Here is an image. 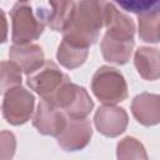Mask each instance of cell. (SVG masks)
<instances>
[{
    "mask_svg": "<svg viewBox=\"0 0 160 160\" xmlns=\"http://www.w3.org/2000/svg\"><path fill=\"white\" fill-rule=\"evenodd\" d=\"M106 0H80L62 29V40L80 48H89L99 39L105 25Z\"/></svg>",
    "mask_w": 160,
    "mask_h": 160,
    "instance_id": "1",
    "label": "cell"
},
{
    "mask_svg": "<svg viewBox=\"0 0 160 160\" xmlns=\"http://www.w3.org/2000/svg\"><path fill=\"white\" fill-rule=\"evenodd\" d=\"M94 95L106 105H116L128 98V85L122 74L111 66H101L91 80Z\"/></svg>",
    "mask_w": 160,
    "mask_h": 160,
    "instance_id": "2",
    "label": "cell"
},
{
    "mask_svg": "<svg viewBox=\"0 0 160 160\" xmlns=\"http://www.w3.org/2000/svg\"><path fill=\"white\" fill-rule=\"evenodd\" d=\"M11 19V40L14 44H29L40 38L44 31L45 21L34 14L26 4H16L10 11Z\"/></svg>",
    "mask_w": 160,
    "mask_h": 160,
    "instance_id": "3",
    "label": "cell"
},
{
    "mask_svg": "<svg viewBox=\"0 0 160 160\" xmlns=\"http://www.w3.org/2000/svg\"><path fill=\"white\" fill-rule=\"evenodd\" d=\"M34 105V95L29 90L16 86L4 92L2 115L9 124L22 125L32 116Z\"/></svg>",
    "mask_w": 160,
    "mask_h": 160,
    "instance_id": "4",
    "label": "cell"
},
{
    "mask_svg": "<svg viewBox=\"0 0 160 160\" xmlns=\"http://www.w3.org/2000/svg\"><path fill=\"white\" fill-rule=\"evenodd\" d=\"M66 76L68 75L61 72L54 61L45 60L40 68L26 75V80L31 90L39 94L42 99H48Z\"/></svg>",
    "mask_w": 160,
    "mask_h": 160,
    "instance_id": "5",
    "label": "cell"
},
{
    "mask_svg": "<svg viewBox=\"0 0 160 160\" xmlns=\"http://www.w3.org/2000/svg\"><path fill=\"white\" fill-rule=\"evenodd\" d=\"M66 122L68 119L59 108L51 105L44 99L38 104V108L32 116V125L40 134L59 136L65 129Z\"/></svg>",
    "mask_w": 160,
    "mask_h": 160,
    "instance_id": "6",
    "label": "cell"
},
{
    "mask_svg": "<svg viewBox=\"0 0 160 160\" xmlns=\"http://www.w3.org/2000/svg\"><path fill=\"white\" fill-rule=\"evenodd\" d=\"M92 136L90 121L85 119L69 118L62 132L56 136L59 146L65 151H78L84 149Z\"/></svg>",
    "mask_w": 160,
    "mask_h": 160,
    "instance_id": "7",
    "label": "cell"
},
{
    "mask_svg": "<svg viewBox=\"0 0 160 160\" xmlns=\"http://www.w3.org/2000/svg\"><path fill=\"white\" fill-rule=\"evenodd\" d=\"M128 114L122 108L104 104L94 116V124L98 131L108 138H116L126 130Z\"/></svg>",
    "mask_w": 160,
    "mask_h": 160,
    "instance_id": "8",
    "label": "cell"
},
{
    "mask_svg": "<svg viewBox=\"0 0 160 160\" xmlns=\"http://www.w3.org/2000/svg\"><path fill=\"white\" fill-rule=\"evenodd\" d=\"M106 32L109 36L124 40L132 41L135 35V24L134 21L125 14L120 12L115 5L108 2L105 10V25Z\"/></svg>",
    "mask_w": 160,
    "mask_h": 160,
    "instance_id": "9",
    "label": "cell"
},
{
    "mask_svg": "<svg viewBox=\"0 0 160 160\" xmlns=\"http://www.w3.org/2000/svg\"><path fill=\"white\" fill-rule=\"evenodd\" d=\"M134 118L144 126H152L160 122V95L142 92L131 102Z\"/></svg>",
    "mask_w": 160,
    "mask_h": 160,
    "instance_id": "10",
    "label": "cell"
},
{
    "mask_svg": "<svg viewBox=\"0 0 160 160\" xmlns=\"http://www.w3.org/2000/svg\"><path fill=\"white\" fill-rule=\"evenodd\" d=\"M10 60L14 61L26 75L40 68L45 59L42 49L36 44H14L9 51Z\"/></svg>",
    "mask_w": 160,
    "mask_h": 160,
    "instance_id": "11",
    "label": "cell"
},
{
    "mask_svg": "<svg viewBox=\"0 0 160 160\" xmlns=\"http://www.w3.org/2000/svg\"><path fill=\"white\" fill-rule=\"evenodd\" d=\"M51 11L39 9L38 15L45 21V24L54 31H62L66 22L70 20L75 4L74 0H49Z\"/></svg>",
    "mask_w": 160,
    "mask_h": 160,
    "instance_id": "12",
    "label": "cell"
},
{
    "mask_svg": "<svg viewBox=\"0 0 160 160\" xmlns=\"http://www.w3.org/2000/svg\"><path fill=\"white\" fill-rule=\"evenodd\" d=\"M134 64L142 79L149 81L160 79V50L140 46L135 51Z\"/></svg>",
    "mask_w": 160,
    "mask_h": 160,
    "instance_id": "13",
    "label": "cell"
},
{
    "mask_svg": "<svg viewBox=\"0 0 160 160\" xmlns=\"http://www.w3.org/2000/svg\"><path fill=\"white\" fill-rule=\"evenodd\" d=\"M134 44H135L134 40L132 41L118 40V39H114V38L109 36L108 34H105L101 40L100 48H101L102 56L106 61L118 64V65H122L129 61V59L132 54Z\"/></svg>",
    "mask_w": 160,
    "mask_h": 160,
    "instance_id": "14",
    "label": "cell"
},
{
    "mask_svg": "<svg viewBox=\"0 0 160 160\" xmlns=\"http://www.w3.org/2000/svg\"><path fill=\"white\" fill-rule=\"evenodd\" d=\"M88 54H89V48L75 46L62 40L58 48L56 59L64 68L71 70L82 65L88 58Z\"/></svg>",
    "mask_w": 160,
    "mask_h": 160,
    "instance_id": "15",
    "label": "cell"
},
{
    "mask_svg": "<svg viewBox=\"0 0 160 160\" xmlns=\"http://www.w3.org/2000/svg\"><path fill=\"white\" fill-rule=\"evenodd\" d=\"M92 108H94V102H92L90 95L82 86H79L75 99L66 109H64V112L69 118L85 119L91 112Z\"/></svg>",
    "mask_w": 160,
    "mask_h": 160,
    "instance_id": "16",
    "label": "cell"
},
{
    "mask_svg": "<svg viewBox=\"0 0 160 160\" xmlns=\"http://www.w3.org/2000/svg\"><path fill=\"white\" fill-rule=\"evenodd\" d=\"M78 85H75L74 82L70 81L69 76H66L64 79V81L59 85V88L48 98V99H44L46 101H49L51 105L59 108V109H66L71 102L72 100L75 99L76 96V92H78Z\"/></svg>",
    "mask_w": 160,
    "mask_h": 160,
    "instance_id": "17",
    "label": "cell"
},
{
    "mask_svg": "<svg viewBox=\"0 0 160 160\" xmlns=\"http://www.w3.org/2000/svg\"><path fill=\"white\" fill-rule=\"evenodd\" d=\"M139 21V36L145 42L159 41L160 14H145L138 15Z\"/></svg>",
    "mask_w": 160,
    "mask_h": 160,
    "instance_id": "18",
    "label": "cell"
},
{
    "mask_svg": "<svg viewBox=\"0 0 160 160\" xmlns=\"http://www.w3.org/2000/svg\"><path fill=\"white\" fill-rule=\"evenodd\" d=\"M116 156L119 159H148L144 145L135 138L126 136L116 146Z\"/></svg>",
    "mask_w": 160,
    "mask_h": 160,
    "instance_id": "19",
    "label": "cell"
},
{
    "mask_svg": "<svg viewBox=\"0 0 160 160\" xmlns=\"http://www.w3.org/2000/svg\"><path fill=\"white\" fill-rule=\"evenodd\" d=\"M120 8L136 15L160 14V0H114Z\"/></svg>",
    "mask_w": 160,
    "mask_h": 160,
    "instance_id": "20",
    "label": "cell"
},
{
    "mask_svg": "<svg viewBox=\"0 0 160 160\" xmlns=\"http://www.w3.org/2000/svg\"><path fill=\"white\" fill-rule=\"evenodd\" d=\"M21 72L22 70L14 61H1V91L6 92L12 88L20 86Z\"/></svg>",
    "mask_w": 160,
    "mask_h": 160,
    "instance_id": "21",
    "label": "cell"
},
{
    "mask_svg": "<svg viewBox=\"0 0 160 160\" xmlns=\"http://www.w3.org/2000/svg\"><path fill=\"white\" fill-rule=\"evenodd\" d=\"M15 146H16V141H15L14 134L9 131H1V155L0 156L2 160L12 158L15 152Z\"/></svg>",
    "mask_w": 160,
    "mask_h": 160,
    "instance_id": "22",
    "label": "cell"
},
{
    "mask_svg": "<svg viewBox=\"0 0 160 160\" xmlns=\"http://www.w3.org/2000/svg\"><path fill=\"white\" fill-rule=\"evenodd\" d=\"M20 2H25V1H28V0H19Z\"/></svg>",
    "mask_w": 160,
    "mask_h": 160,
    "instance_id": "23",
    "label": "cell"
},
{
    "mask_svg": "<svg viewBox=\"0 0 160 160\" xmlns=\"http://www.w3.org/2000/svg\"><path fill=\"white\" fill-rule=\"evenodd\" d=\"M159 41H160V28H159Z\"/></svg>",
    "mask_w": 160,
    "mask_h": 160,
    "instance_id": "24",
    "label": "cell"
}]
</instances>
